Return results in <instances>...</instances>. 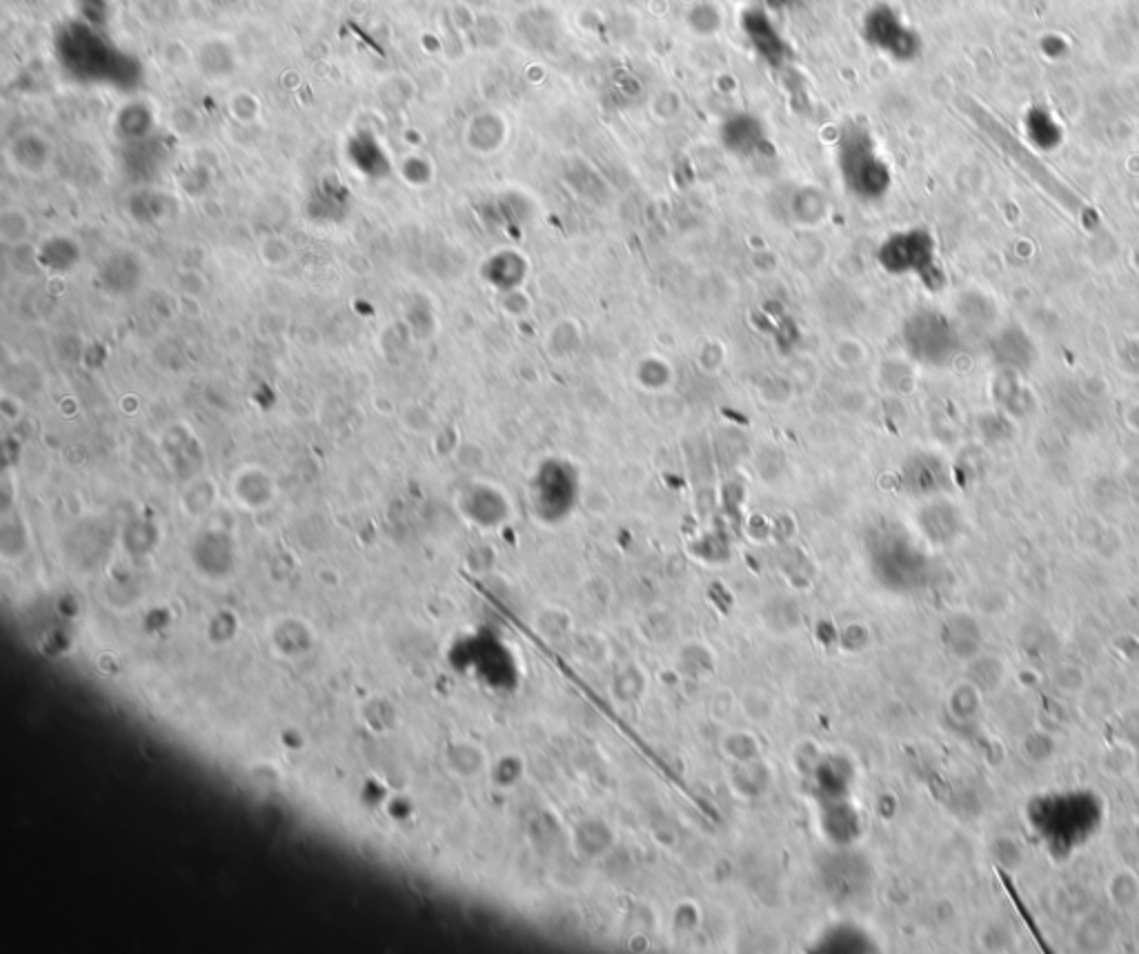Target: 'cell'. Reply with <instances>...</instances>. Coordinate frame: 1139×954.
Wrapping results in <instances>:
<instances>
[{
    "instance_id": "5",
    "label": "cell",
    "mask_w": 1139,
    "mask_h": 954,
    "mask_svg": "<svg viewBox=\"0 0 1139 954\" xmlns=\"http://www.w3.org/2000/svg\"><path fill=\"white\" fill-rule=\"evenodd\" d=\"M503 121L497 114H479L474 116L465 129V141L468 147L479 154H490L494 149L501 147L503 141Z\"/></svg>"
},
{
    "instance_id": "9",
    "label": "cell",
    "mask_w": 1139,
    "mask_h": 954,
    "mask_svg": "<svg viewBox=\"0 0 1139 954\" xmlns=\"http://www.w3.org/2000/svg\"><path fill=\"white\" fill-rule=\"evenodd\" d=\"M227 107H230V114L236 118V121H241V123H252L254 118L259 116V109H261L259 101H256V96L247 92V89H239V92L230 98Z\"/></svg>"
},
{
    "instance_id": "7",
    "label": "cell",
    "mask_w": 1139,
    "mask_h": 954,
    "mask_svg": "<svg viewBox=\"0 0 1139 954\" xmlns=\"http://www.w3.org/2000/svg\"><path fill=\"white\" fill-rule=\"evenodd\" d=\"M38 256H41V263L45 267H49L52 272H67L78 263V258H81V250H78L74 238L52 236L41 245Z\"/></svg>"
},
{
    "instance_id": "11",
    "label": "cell",
    "mask_w": 1139,
    "mask_h": 954,
    "mask_svg": "<svg viewBox=\"0 0 1139 954\" xmlns=\"http://www.w3.org/2000/svg\"><path fill=\"white\" fill-rule=\"evenodd\" d=\"M401 174L410 185L430 183V165H428V161H425V158H419V156L405 158L403 167H401Z\"/></svg>"
},
{
    "instance_id": "1",
    "label": "cell",
    "mask_w": 1139,
    "mask_h": 954,
    "mask_svg": "<svg viewBox=\"0 0 1139 954\" xmlns=\"http://www.w3.org/2000/svg\"><path fill=\"white\" fill-rule=\"evenodd\" d=\"M906 339L910 341V347H913L910 352H913L917 359L933 365L946 363L950 356L957 352V343H959L955 327L950 325L944 316L933 312H926L924 316L915 318L913 327L906 332Z\"/></svg>"
},
{
    "instance_id": "8",
    "label": "cell",
    "mask_w": 1139,
    "mask_h": 954,
    "mask_svg": "<svg viewBox=\"0 0 1139 954\" xmlns=\"http://www.w3.org/2000/svg\"><path fill=\"white\" fill-rule=\"evenodd\" d=\"M150 125H152V114L150 107L145 103H130L121 109V116H118V127H121L123 134L127 136H141L150 129Z\"/></svg>"
},
{
    "instance_id": "12",
    "label": "cell",
    "mask_w": 1139,
    "mask_h": 954,
    "mask_svg": "<svg viewBox=\"0 0 1139 954\" xmlns=\"http://www.w3.org/2000/svg\"><path fill=\"white\" fill-rule=\"evenodd\" d=\"M221 3L223 5H236V3H241V0H221Z\"/></svg>"
},
{
    "instance_id": "6",
    "label": "cell",
    "mask_w": 1139,
    "mask_h": 954,
    "mask_svg": "<svg viewBox=\"0 0 1139 954\" xmlns=\"http://www.w3.org/2000/svg\"><path fill=\"white\" fill-rule=\"evenodd\" d=\"M34 234V218L21 205H7L0 212V243L5 247H21Z\"/></svg>"
},
{
    "instance_id": "4",
    "label": "cell",
    "mask_w": 1139,
    "mask_h": 954,
    "mask_svg": "<svg viewBox=\"0 0 1139 954\" xmlns=\"http://www.w3.org/2000/svg\"><path fill=\"white\" fill-rule=\"evenodd\" d=\"M239 58H236L234 45L225 38H207L196 52V67L201 76L210 81H227L234 74Z\"/></svg>"
},
{
    "instance_id": "2",
    "label": "cell",
    "mask_w": 1139,
    "mask_h": 954,
    "mask_svg": "<svg viewBox=\"0 0 1139 954\" xmlns=\"http://www.w3.org/2000/svg\"><path fill=\"white\" fill-rule=\"evenodd\" d=\"M61 61L63 65H67L69 69H76V72H94L98 65H116L121 61V54H114L110 47H107L101 36L94 32V27H89L85 23H76L74 27H69L67 32L61 36Z\"/></svg>"
},
{
    "instance_id": "3",
    "label": "cell",
    "mask_w": 1139,
    "mask_h": 954,
    "mask_svg": "<svg viewBox=\"0 0 1139 954\" xmlns=\"http://www.w3.org/2000/svg\"><path fill=\"white\" fill-rule=\"evenodd\" d=\"M56 147L52 138L45 136L38 129H25V132L16 134L7 145V161L12 163L16 172L25 176H43L54 165Z\"/></svg>"
},
{
    "instance_id": "10",
    "label": "cell",
    "mask_w": 1139,
    "mask_h": 954,
    "mask_svg": "<svg viewBox=\"0 0 1139 954\" xmlns=\"http://www.w3.org/2000/svg\"><path fill=\"white\" fill-rule=\"evenodd\" d=\"M76 9L81 21L89 27L103 25L110 18V0H76Z\"/></svg>"
}]
</instances>
